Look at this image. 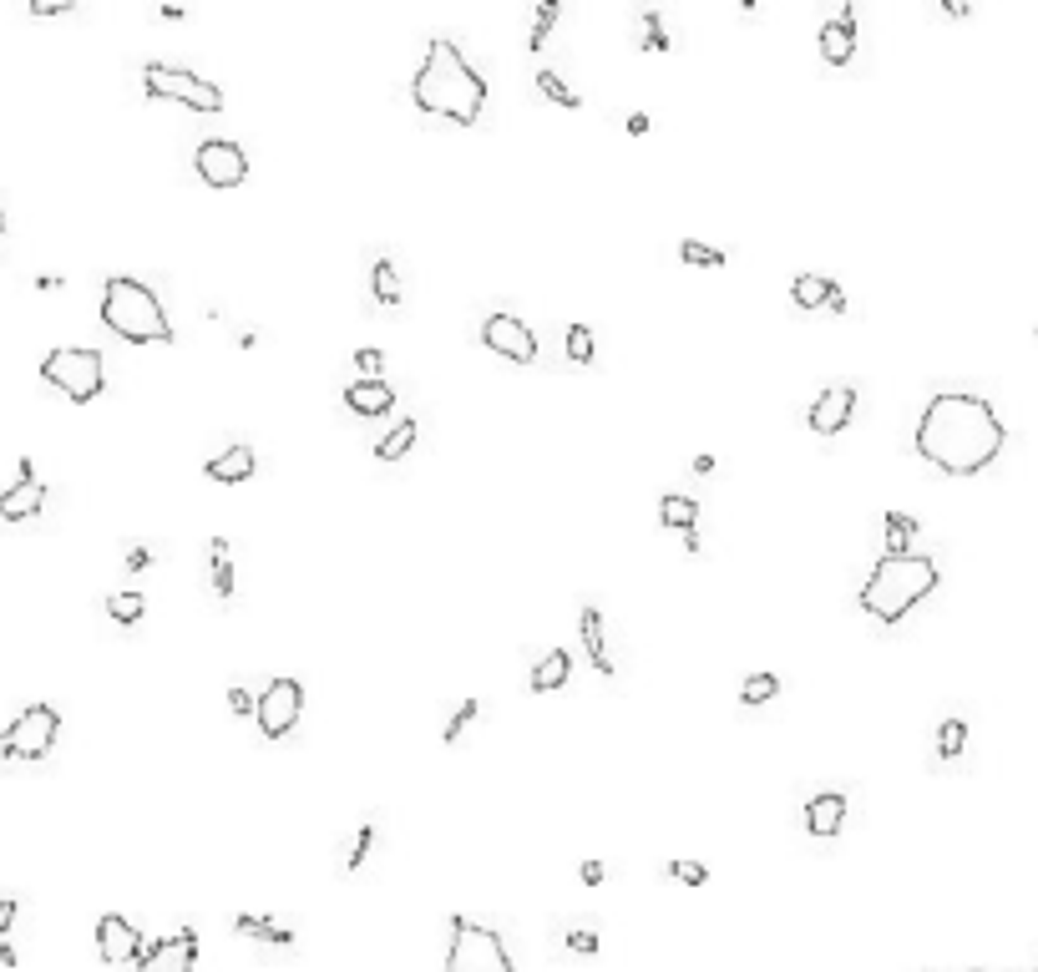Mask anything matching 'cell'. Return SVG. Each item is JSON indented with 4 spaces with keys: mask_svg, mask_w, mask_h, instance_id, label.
<instances>
[{
    "mask_svg": "<svg viewBox=\"0 0 1038 972\" xmlns=\"http://www.w3.org/2000/svg\"><path fill=\"white\" fill-rule=\"evenodd\" d=\"M821 56L831 66H846L856 56V6H841L826 26H821Z\"/></svg>",
    "mask_w": 1038,
    "mask_h": 972,
    "instance_id": "cell-16",
    "label": "cell"
},
{
    "mask_svg": "<svg viewBox=\"0 0 1038 972\" xmlns=\"http://www.w3.org/2000/svg\"><path fill=\"white\" fill-rule=\"evenodd\" d=\"M56 729H61V714L51 704H31L16 714V724L0 735V760H46L51 745H56Z\"/></svg>",
    "mask_w": 1038,
    "mask_h": 972,
    "instance_id": "cell-8",
    "label": "cell"
},
{
    "mask_svg": "<svg viewBox=\"0 0 1038 972\" xmlns=\"http://www.w3.org/2000/svg\"><path fill=\"white\" fill-rule=\"evenodd\" d=\"M679 259H684L689 269H720V264H725V254H720V249H709V243H694V238H684V243H679Z\"/></svg>",
    "mask_w": 1038,
    "mask_h": 972,
    "instance_id": "cell-35",
    "label": "cell"
},
{
    "mask_svg": "<svg viewBox=\"0 0 1038 972\" xmlns=\"http://www.w3.org/2000/svg\"><path fill=\"white\" fill-rule=\"evenodd\" d=\"M411 102L426 117H441V122H456V127H476V122H482V107H487V81L461 56L456 41L431 36L426 56H421L416 76H411Z\"/></svg>",
    "mask_w": 1038,
    "mask_h": 972,
    "instance_id": "cell-2",
    "label": "cell"
},
{
    "mask_svg": "<svg viewBox=\"0 0 1038 972\" xmlns=\"http://www.w3.org/2000/svg\"><path fill=\"white\" fill-rule=\"evenodd\" d=\"M937 562L932 557H922V552H902V557H892V552H882V562L871 567V578L861 583V593H856V603L876 618V623H902L922 598H932V588H937Z\"/></svg>",
    "mask_w": 1038,
    "mask_h": 972,
    "instance_id": "cell-3",
    "label": "cell"
},
{
    "mask_svg": "<svg viewBox=\"0 0 1038 972\" xmlns=\"http://www.w3.org/2000/svg\"><path fill=\"white\" fill-rule=\"evenodd\" d=\"M345 405L355 416H385L390 405H395V390H390V380H355L350 390H345Z\"/></svg>",
    "mask_w": 1038,
    "mask_h": 972,
    "instance_id": "cell-21",
    "label": "cell"
},
{
    "mask_svg": "<svg viewBox=\"0 0 1038 972\" xmlns=\"http://www.w3.org/2000/svg\"><path fill=\"white\" fill-rule=\"evenodd\" d=\"M649 127H654V122H649L644 112H628V137H644Z\"/></svg>",
    "mask_w": 1038,
    "mask_h": 972,
    "instance_id": "cell-46",
    "label": "cell"
},
{
    "mask_svg": "<svg viewBox=\"0 0 1038 972\" xmlns=\"http://www.w3.org/2000/svg\"><path fill=\"white\" fill-rule=\"evenodd\" d=\"M233 932L238 937H254V942H269V947H294V932L279 927L274 917H254V912H238L233 917Z\"/></svg>",
    "mask_w": 1038,
    "mask_h": 972,
    "instance_id": "cell-23",
    "label": "cell"
},
{
    "mask_svg": "<svg viewBox=\"0 0 1038 972\" xmlns=\"http://www.w3.org/2000/svg\"><path fill=\"white\" fill-rule=\"evenodd\" d=\"M583 648H588V659H593V669L603 674V679H613L618 669H613V654H608V638H603V608L598 603H583Z\"/></svg>",
    "mask_w": 1038,
    "mask_h": 972,
    "instance_id": "cell-20",
    "label": "cell"
},
{
    "mask_svg": "<svg viewBox=\"0 0 1038 972\" xmlns=\"http://www.w3.org/2000/svg\"><path fill=\"white\" fill-rule=\"evenodd\" d=\"M664 871H669L674 881H684V886H704V881H709V871H704L699 861H669Z\"/></svg>",
    "mask_w": 1038,
    "mask_h": 972,
    "instance_id": "cell-39",
    "label": "cell"
},
{
    "mask_svg": "<svg viewBox=\"0 0 1038 972\" xmlns=\"http://www.w3.org/2000/svg\"><path fill=\"white\" fill-rule=\"evenodd\" d=\"M370 841H375V826L365 821V826H360V836H355V841H350V851H345V871H360V866H365V856H370Z\"/></svg>",
    "mask_w": 1038,
    "mask_h": 972,
    "instance_id": "cell-38",
    "label": "cell"
},
{
    "mask_svg": "<svg viewBox=\"0 0 1038 972\" xmlns=\"http://www.w3.org/2000/svg\"><path fill=\"white\" fill-rule=\"evenodd\" d=\"M912 537H917V517H907V512H887V552H892V557H902Z\"/></svg>",
    "mask_w": 1038,
    "mask_h": 972,
    "instance_id": "cell-32",
    "label": "cell"
},
{
    "mask_svg": "<svg viewBox=\"0 0 1038 972\" xmlns=\"http://www.w3.org/2000/svg\"><path fill=\"white\" fill-rule=\"evenodd\" d=\"M841 289H836V279H826V274H795L790 279V299L801 304V309H821V304H831Z\"/></svg>",
    "mask_w": 1038,
    "mask_h": 972,
    "instance_id": "cell-24",
    "label": "cell"
},
{
    "mask_svg": "<svg viewBox=\"0 0 1038 972\" xmlns=\"http://www.w3.org/2000/svg\"><path fill=\"white\" fill-rule=\"evenodd\" d=\"M446 972H517L507 957V942L471 917H451V937H446Z\"/></svg>",
    "mask_w": 1038,
    "mask_h": 972,
    "instance_id": "cell-6",
    "label": "cell"
},
{
    "mask_svg": "<svg viewBox=\"0 0 1038 972\" xmlns=\"http://www.w3.org/2000/svg\"><path fill=\"white\" fill-rule=\"evenodd\" d=\"M11 922H16V897H0V942H6Z\"/></svg>",
    "mask_w": 1038,
    "mask_h": 972,
    "instance_id": "cell-44",
    "label": "cell"
},
{
    "mask_svg": "<svg viewBox=\"0 0 1038 972\" xmlns=\"http://www.w3.org/2000/svg\"><path fill=\"white\" fill-rule=\"evenodd\" d=\"M142 92L157 97V102H183L193 112H223V92L213 87V81H203L198 71L168 66V61H147L142 66Z\"/></svg>",
    "mask_w": 1038,
    "mask_h": 972,
    "instance_id": "cell-7",
    "label": "cell"
},
{
    "mask_svg": "<svg viewBox=\"0 0 1038 972\" xmlns=\"http://www.w3.org/2000/svg\"><path fill=\"white\" fill-rule=\"evenodd\" d=\"M228 709H233L238 719H244V714H259V699H254L249 689H238V684H233V689H228Z\"/></svg>",
    "mask_w": 1038,
    "mask_h": 972,
    "instance_id": "cell-41",
    "label": "cell"
},
{
    "mask_svg": "<svg viewBox=\"0 0 1038 972\" xmlns=\"http://www.w3.org/2000/svg\"><path fill=\"white\" fill-rule=\"evenodd\" d=\"M0 243H6V208H0Z\"/></svg>",
    "mask_w": 1038,
    "mask_h": 972,
    "instance_id": "cell-49",
    "label": "cell"
},
{
    "mask_svg": "<svg viewBox=\"0 0 1038 972\" xmlns=\"http://www.w3.org/2000/svg\"><path fill=\"white\" fill-rule=\"evenodd\" d=\"M775 694H780V679H775V674H750V679L740 684V699H745V704H770Z\"/></svg>",
    "mask_w": 1038,
    "mask_h": 972,
    "instance_id": "cell-36",
    "label": "cell"
},
{
    "mask_svg": "<svg viewBox=\"0 0 1038 972\" xmlns=\"http://www.w3.org/2000/svg\"><path fill=\"white\" fill-rule=\"evenodd\" d=\"M411 446H416V421L406 416L401 426H390V431H385V441L375 446V456H380V461H401Z\"/></svg>",
    "mask_w": 1038,
    "mask_h": 972,
    "instance_id": "cell-27",
    "label": "cell"
},
{
    "mask_svg": "<svg viewBox=\"0 0 1038 972\" xmlns=\"http://www.w3.org/2000/svg\"><path fill=\"white\" fill-rule=\"evenodd\" d=\"M299 714H304V684L299 679H274L264 694H259V735L264 740H284L289 729L299 724Z\"/></svg>",
    "mask_w": 1038,
    "mask_h": 972,
    "instance_id": "cell-10",
    "label": "cell"
},
{
    "mask_svg": "<svg viewBox=\"0 0 1038 972\" xmlns=\"http://www.w3.org/2000/svg\"><path fill=\"white\" fill-rule=\"evenodd\" d=\"M482 345L502 360H517V365H532L537 360V335H532V324H522L517 314H492L482 324Z\"/></svg>",
    "mask_w": 1038,
    "mask_h": 972,
    "instance_id": "cell-11",
    "label": "cell"
},
{
    "mask_svg": "<svg viewBox=\"0 0 1038 972\" xmlns=\"http://www.w3.org/2000/svg\"><path fill=\"white\" fill-rule=\"evenodd\" d=\"M603 876H608V871H603V861H583V881H588V886H598Z\"/></svg>",
    "mask_w": 1038,
    "mask_h": 972,
    "instance_id": "cell-47",
    "label": "cell"
},
{
    "mask_svg": "<svg viewBox=\"0 0 1038 972\" xmlns=\"http://www.w3.org/2000/svg\"><path fill=\"white\" fill-rule=\"evenodd\" d=\"M41 380L56 385L66 400L87 405L107 390V360H102V350H87V345H61L41 360Z\"/></svg>",
    "mask_w": 1038,
    "mask_h": 972,
    "instance_id": "cell-5",
    "label": "cell"
},
{
    "mask_svg": "<svg viewBox=\"0 0 1038 972\" xmlns=\"http://www.w3.org/2000/svg\"><path fill=\"white\" fill-rule=\"evenodd\" d=\"M563 942H568L573 952H583V957H593V952H598V932H568Z\"/></svg>",
    "mask_w": 1038,
    "mask_h": 972,
    "instance_id": "cell-43",
    "label": "cell"
},
{
    "mask_svg": "<svg viewBox=\"0 0 1038 972\" xmlns=\"http://www.w3.org/2000/svg\"><path fill=\"white\" fill-rule=\"evenodd\" d=\"M137 972H198V932L193 927H178L168 937H157L142 952Z\"/></svg>",
    "mask_w": 1038,
    "mask_h": 972,
    "instance_id": "cell-12",
    "label": "cell"
},
{
    "mask_svg": "<svg viewBox=\"0 0 1038 972\" xmlns=\"http://www.w3.org/2000/svg\"><path fill=\"white\" fill-rule=\"evenodd\" d=\"M568 674H573V654H568V648H547V654L532 664V674H527V689L532 694H552V689L568 684Z\"/></svg>",
    "mask_w": 1038,
    "mask_h": 972,
    "instance_id": "cell-19",
    "label": "cell"
},
{
    "mask_svg": "<svg viewBox=\"0 0 1038 972\" xmlns=\"http://www.w3.org/2000/svg\"><path fill=\"white\" fill-rule=\"evenodd\" d=\"M537 92L547 102H557V107H568V112H583V92H573L557 71H537Z\"/></svg>",
    "mask_w": 1038,
    "mask_h": 972,
    "instance_id": "cell-26",
    "label": "cell"
},
{
    "mask_svg": "<svg viewBox=\"0 0 1038 972\" xmlns=\"http://www.w3.org/2000/svg\"><path fill=\"white\" fill-rule=\"evenodd\" d=\"M851 416H856V390L851 385H831V390L816 395V405L806 411V426L816 436H836V431L851 426Z\"/></svg>",
    "mask_w": 1038,
    "mask_h": 972,
    "instance_id": "cell-15",
    "label": "cell"
},
{
    "mask_svg": "<svg viewBox=\"0 0 1038 972\" xmlns=\"http://www.w3.org/2000/svg\"><path fill=\"white\" fill-rule=\"evenodd\" d=\"M968 745V724L963 719H942L937 724V760H957Z\"/></svg>",
    "mask_w": 1038,
    "mask_h": 972,
    "instance_id": "cell-31",
    "label": "cell"
},
{
    "mask_svg": "<svg viewBox=\"0 0 1038 972\" xmlns=\"http://www.w3.org/2000/svg\"><path fill=\"white\" fill-rule=\"evenodd\" d=\"M557 16H563V6H557V0H542V6H537V16H532V36H527V51H542V46H547V31L557 26Z\"/></svg>",
    "mask_w": 1038,
    "mask_h": 972,
    "instance_id": "cell-34",
    "label": "cell"
},
{
    "mask_svg": "<svg viewBox=\"0 0 1038 972\" xmlns=\"http://www.w3.org/2000/svg\"><path fill=\"white\" fill-rule=\"evenodd\" d=\"M203 476L208 481H218V486H238V481H249L254 476V446H223L218 456H208L203 461Z\"/></svg>",
    "mask_w": 1038,
    "mask_h": 972,
    "instance_id": "cell-17",
    "label": "cell"
},
{
    "mask_svg": "<svg viewBox=\"0 0 1038 972\" xmlns=\"http://www.w3.org/2000/svg\"><path fill=\"white\" fill-rule=\"evenodd\" d=\"M193 168H198V178L208 188H238L249 178V152L238 142H228V137H208L193 152Z\"/></svg>",
    "mask_w": 1038,
    "mask_h": 972,
    "instance_id": "cell-9",
    "label": "cell"
},
{
    "mask_svg": "<svg viewBox=\"0 0 1038 972\" xmlns=\"http://www.w3.org/2000/svg\"><path fill=\"white\" fill-rule=\"evenodd\" d=\"M41 507H46V486L36 481L31 456H21V466H16V486H6V492H0V522H31Z\"/></svg>",
    "mask_w": 1038,
    "mask_h": 972,
    "instance_id": "cell-14",
    "label": "cell"
},
{
    "mask_svg": "<svg viewBox=\"0 0 1038 972\" xmlns=\"http://www.w3.org/2000/svg\"><path fill=\"white\" fill-rule=\"evenodd\" d=\"M71 0H31V16H71Z\"/></svg>",
    "mask_w": 1038,
    "mask_h": 972,
    "instance_id": "cell-42",
    "label": "cell"
},
{
    "mask_svg": "<svg viewBox=\"0 0 1038 972\" xmlns=\"http://www.w3.org/2000/svg\"><path fill=\"white\" fill-rule=\"evenodd\" d=\"M1008 431L998 421V411L983 395L968 390H942L927 400V411L917 421V456L932 461L947 476H978L998 461Z\"/></svg>",
    "mask_w": 1038,
    "mask_h": 972,
    "instance_id": "cell-1",
    "label": "cell"
},
{
    "mask_svg": "<svg viewBox=\"0 0 1038 972\" xmlns=\"http://www.w3.org/2000/svg\"><path fill=\"white\" fill-rule=\"evenodd\" d=\"M208 567H213V593L223 603H233L238 598V578H233V542L228 537H213L208 542Z\"/></svg>",
    "mask_w": 1038,
    "mask_h": 972,
    "instance_id": "cell-22",
    "label": "cell"
},
{
    "mask_svg": "<svg viewBox=\"0 0 1038 972\" xmlns=\"http://www.w3.org/2000/svg\"><path fill=\"white\" fill-rule=\"evenodd\" d=\"M638 36H644V51H674V41H669L659 11H644V26H638Z\"/></svg>",
    "mask_w": 1038,
    "mask_h": 972,
    "instance_id": "cell-37",
    "label": "cell"
},
{
    "mask_svg": "<svg viewBox=\"0 0 1038 972\" xmlns=\"http://www.w3.org/2000/svg\"><path fill=\"white\" fill-rule=\"evenodd\" d=\"M841 826H846V795L826 790V795L806 800V831H811L816 841H831Z\"/></svg>",
    "mask_w": 1038,
    "mask_h": 972,
    "instance_id": "cell-18",
    "label": "cell"
},
{
    "mask_svg": "<svg viewBox=\"0 0 1038 972\" xmlns=\"http://www.w3.org/2000/svg\"><path fill=\"white\" fill-rule=\"evenodd\" d=\"M659 522L689 537V532H694V522H699V502H694V497H684V492H669V497L659 502Z\"/></svg>",
    "mask_w": 1038,
    "mask_h": 972,
    "instance_id": "cell-25",
    "label": "cell"
},
{
    "mask_svg": "<svg viewBox=\"0 0 1038 972\" xmlns=\"http://www.w3.org/2000/svg\"><path fill=\"white\" fill-rule=\"evenodd\" d=\"M370 289H375V299L380 304H401V274H395V264L390 259H375V269H370Z\"/></svg>",
    "mask_w": 1038,
    "mask_h": 972,
    "instance_id": "cell-28",
    "label": "cell"
},
{
    "mask_svg": "<svg viewBox=\"0 0 1038 972\" xmlns=\"http://www.w3.org/2000/svg\"><path fill=\"white\" fill-rule=\"evenodd\" d=\"M147 562H152V552H147V547H127V567H132V573H142Z\"/></svg>",
    "mask_w": 1038,
    "mask_h": 972,
    "instance_id": "cell-45",
    "label": "cell"
},
{
    "mask_svg": "<svg viewBox=\"0 0 1038 972\" xmlns=\"http://www.w3.org/2000/svg\"><path fill=\"white\" fill-rule=\"evenodd\" d=\"M476 719H482V699H461V704H456V714H451V719H446V729H441V745H456V740L466 735V729H471Z\"/></svg>",
    "mask_w": 1038,
    "mask_h": 972,
    "instance_id": "cell-29",
    "label": "cell"
},
{
    "mask_svg": "<svg viewBox=\"0 0 1038 972\" xmlns=\"http://www.w3.org/2000/svg\"><path fill=\"white\" fill-rule=\"evenodd\" d=\"M142 952H147V942H142V932H137L127 917H117V912L97 917V957H102L107 967L142 962Z\"/></svg>",
    "mask_w": 1038,
    "mask_h": 972,
    "instance_id": "cell-13",
    "label": "cell"
},
{
    "mask_svg": "<svg viewBox=\"0 0 1038 972\" xmlns=\"http://www.w3.org/2000/svg\"><path fill=\"white\" fill-rule=\"evenodd\" d=\"M355 365H360V380H380V370H385V355H380L375 345H365V350H355Z\"/></svg>",
    "mask_w": 1038,
    "mask_h": 972,
    "instance_id": "cell-40",
    "label": "cell"
},
{
    "mask_svg": "<svg viewBox=\"0 0 1038 972\" xmlns=\"http://www.w3.org/2000/svg\"><path fill=\"white\" fill-rule=\"evenodd\" d=\"M563 350H568V365H593V350H598V340H593V330H588V324H568V335H563Z\"/></svg>",
    "mask_w": 1038,
    "mask_h": 972,
    "instance_id": "cell-30",
    "label": "cell"
},
{
    "mask_svg": "<svg viewBox=\"0 0 1038 972\" xmlns=\"http://www.w3.org/2000/svg\"><path fill=\"white\" fill-rule=\"evenodd\" d=\"M142 613H147V598L142 593H112L107 598V618L112 623H142Z\"/></svg>",
    "mask_w": 1038,
    "mask_h": 972,
    "instance_id": "cell-33",
    "label": "cell"
},
{
    "mask_svg": "<svg viewBox=\"0 0 1038 972\" xmlns=\"http://www.w3.org/2000/svg\"><path fill=\"white\" fill-rule=\"evenodd\" d=\"M942 11H947V16H957V21H968V16H973V6H963V0H942Z\"/></svg>",
    "mask_w": 1038,
    "mask_h": 972,
    "instance_id": "cell-48",
    "label": "cell"
},
{
    "mask_svg": "<svg viewBox=\"0 0 1038 972\" xmlns=\"http://www.w3.org/2000/svg\"><path fill=\"white\" fill-rule=\"evenodd\" d=\"M102 324L127 345H173V324H168L163 299L142 279H127V274H112L102 284Z\"/></svg>",
    "mask_w": 1038,
    "mask_h": 972,
    "instance_id": "cell-4",
    "label": "cell"
}]
</instances>
